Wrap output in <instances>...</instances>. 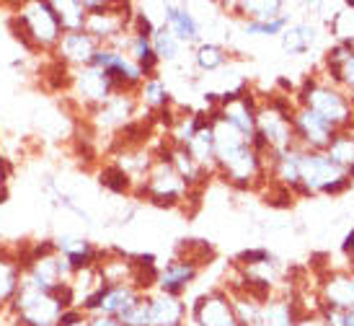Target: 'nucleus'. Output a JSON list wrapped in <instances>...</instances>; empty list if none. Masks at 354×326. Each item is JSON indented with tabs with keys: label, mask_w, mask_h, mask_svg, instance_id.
<instances>
[{
	"label": "nucleus",
	"mask_w": 354,
	"mask_h": 326,
	"mask_svg": "<svg viewBox=\"0 0 354 326\" xmlns=\"http://www.w3.org/2000/svg\"><path fill=\"white\" fill-rule=\"evenodd\" d=\"M212 125V138H215V161L217 174L236 184V187H254L264 179V159L254 148V143L243 138L236 127H230L225 119H220L212 111L209 117Z\"/></svg>",
	"instance_id": "nucleus-1"
},
{
	"label": "nucleus",
	"mask_w": 354,
	"mask_h": 326,
	"mask_svg": "<svg viewBox=\"0 0 354 326\" xmlns=\"http://www.w3.org/2000/svg\"><path fill=\"white\" fill-rule=\"evenodd\" d=\"M10 31L24 44V50L31 55H41V57H50L62 37V26L52 10L50 0L13 3Z\"/></svg>",
	"instance_id": "nucleus-2"
},
{
	"label": "nucleus",
	"mask_w": 354,
	"mask_h": 326,
	"mask_svg": "<svg viewBox=\"0 0 354 326\" xmlns=\"http://www.w3.org/2000/svg\"><path fill=\"white\" fill-rule=\"evenodd\" d=\"M73 277H75V269L55 248L52 238L24 248V285L50 290V293H65L70 290Z\"/></svg>",
	"instance_id": "nucleus-3"
},
{
	"label": "nucleus",
	"mask_w": 354,
	"mask_h": 326,
	"mask_svg": "<svg viewBox=\"0 0 354 326\" xmlns=\"http://www.w3.org/2000/svg\"><path fill=\"white\" fill-rule=\"evenodd\" d=\"M73 306L70 290L65 293H50L39 287L21 285L10 308L6 311L13 326H57L62 314Z\"/></svg>",
	"instance_id": "nucleus-4"
},
{
	"label": "nucleus",
	"mask_w": 354,
	"mask_h": 326,
	"mask_svg": "<svg viewBox=\"0 0 354 326\" xmlns=\"http://www.w3.org/2000/svg\"><path fill=\"white\" fill-rule=\"evenodd\" d=\"M88 19H86V34L99 42V47H106L122 34H127L135 19V10L129 3H111V0H83Z\"/></svg>",
	"instance_id": "nucleus-5"
},
{
	"label": "nucleus",
	"mask_w": 354,
	"mask_h": 326,
	"mask_svg": "<svg viewBox=\"0 0 354 326\" xmlns=\"http://www.w3.org/2000/svg\"><path fill=\"white\" fill-rule=\"evenodd\" d=\"M114 93H117V89L104 70L93 68V65L70 70V86L65 91V96L78 111H83V117L91 114L93 109H99L101 104H106Z\"/></svg>",
	"instance_id": "nucleus-6"
},
{
	"label": "nucleus",
	"mask_w": 354,
	"mask_h": 326,
	"mask_svg": "<svg viewBox=\"0 0 354 326\" xmlns=\"http://www.w3.org/2000/svg\"><path fill=\"white\" fill-rule=\"evenodd\" d=\"M349 184V174L334 163L328 153H315V150H303L300 156V184L305 194L310 192H339Z\"/></svg>",
	"instance_id": "nucleus-7"
},
{
	"label": "nucleus",
	"mask_w": 354,
	"mask_h": 326,
	"mask_svg": "<svg viewBox=\"0 0 354 326\" xmlns=\"http://www.w3.org/2000/svg\"><path fill=\"white\" fill-rule=\"evenodd\" d=\"M140 189L153 205H160V208H174L178 202H184L189 194V187L184 184V179L178 176L176 168L168 163L166 156H158L153 161V166L148 168Z\"/></svg>",
	"instance_id": "nucleus-8"
},
{
	"label": "nucleus",
	"mask_w": 354,
	"mask_h": 326,
	"mask_svg": "<svg viewBox=\"0 0 354 326\" xmlns=\"http://www.w3.org/2000/svg\"><path fill=\"white\" fill-rule=\"evenodd\" d=\"M138 96L135 93H114L106 104H101L99 109H93L91 114H86V125L93 129V135H114L117 138L122 129L132 125L138 117Z\"/></svg>",
	"instance_id": "nucleus-9"
},
{
	"label": "nucleus",
	"mask_w": 354,
	"mask_h": 326,
	"mask_svg": "<svg viewBox=\"0 0 354 326\" xmlns=\"http://www.w3.org/2000/svg\"><path fill=\"white\" fill-rule=\"evenodd\" d=\"M91 65L106 73L117 93H138V89L145 83V73L124 52L114 50V47H99Z\"/></svg>",
	"instance_id": "nucleus-10"
},
{
	"label": "nucleus",
	"mask_w": 354,
	"mask_h": 326,
	"mask_svg": "<svg viewBox=\"0 0 354 326\" xmlns=\"http://www.w3.org/2000/svg\"><path fill=\"white\" fill-rule=\"evenodd\" d=\"M303 107L310 109L313 114L328 122L331 127H342L349 122L352 117V107L349 101L339 93V91L328 89V86H321V83H308L303 91Z\"/></svg>",
	"instance_id": "nucleus-11"
},
{
	"label": "nucleus",
	"mask_w": 354,
	"mask_h": 326,
	"mask_svg": "<svg viewBox=\"0 0 354 326\" xmlns=\"http://www.w3.org/2000/svg\"><path fill=\"white\" fill-rule=\"evenodd\" d=\"M99 50V42L93 39L86 31H62L57 47L52 52L50 57L55 62H59L62 68L68 70H80L88 68L93 62V55Z\"/></svg>",
	"instance_id": "nucleus-12"
},
{
	"label": "nucleus",
	"mask_w": 354,
	"mask_h": 326,
	"mask_svg": "<svg viewBox=\"0 0 354 326\" xmlns=\"http://www.w3.org/2000/svg\"><path fill=\"white\" fill-rule=\"evenodd\" d=\"M292 129H295V143L303 150L326 153L334 140V127L305 107L292 111Z\"/></svg>",
	"instance_id": "nucleus-13"
},
{
	"label": "nucleus",
	"mask_w": 354,
	"mask_h": 326,
	"mask_svg": "<svg viewBox=\"0 0 354 326\" xmlns=\"http://www.w3.org/2000/svg\"><path fill=\"white\" fill-rule=\"evenodd\" d=\"M192 321L194 326H241L227 290H209L199 296L192 306Z\"/></svg>",
	"instance_id": "nucleus-14"
},
{
	"label": "nucleus",
	"mask_w": 354,
	"mask_h": 326,
	"mask_svg": "<svg viewBox=\"0 0 354 326\" xmlns=\"http://www.w3.org/2000/svg\"><path fill=\"white\" fill-rule=\"evenodd\" d=\"M24 285V248L0 244V314H6Z\"/></svg>",
	"instance_id": "nucleus-15"
},
{
	"label": "nucleus",
	"mask_w": 354,
	"mask_h": 326,
	"mask_svg": "<svg viewBox=\"0 0 354 326\" xmlns=\"http://www.w3.org/2000/svg\"><path fill=\"white\" fill-rule=\"evenodd\" d=\"M52 244H55V248H57L62 257L68 259V264L75 272L96 267V262H99L101 248L86 236H78V233H57V236L52 238Z\"/></svg>",
	"instance_id": "nucleus-16"
},
{
	"label": "nucleus",
	"mask_w": 354,
	"mask_h": 326,
	"mask_svg": "<svg viewBox=\"0 0 354 326\" xmlns=\"http://www.w3.org/2000/svg\"><path fill=\"white\" fill-rule=\"evenodd\" d=\"M199 264H194V262H189V259H171L166 267L158 272V280L156 285L160 293H168V296H176L181 298V293L187 290L194 280H197L199 275Z\"/></svg>",
	"instance_id": "nucleus-17"
},
{
	"label": "nucleus",
	"mask_w": 354,
	"mask_h": 326,
	"mask_svg": "<svg viewBox=\"0 0 354 326\" xmlns=\"http://www.w3.org/2000/svg\"><path fill=\"white\" fill-rule=\"evenodd\" d=\"M150 326H184L187 324V303L168 293H148Z\"/></svg>",
	"instance_id": "nucleus-18"
},
{
	"label": "nucleus",
	"mask_w": 354,
	"mask_h": 326,
	"mask_svg": "<svg viewBox=\"0 0 354 326\" xmlns=\"http://www.w3.org/2000/svg\"><path fill=\"white\" fill-rule=\"evenodd\" d=\"M163 24L174 31L184 47L187 44H202V26L199 21L194 19V13L187 8V6H178V3H166L163 6Z\"/></svg>",
	"instance_id": "nucleus-19"
},
{
	"label": "nucleus",
	"mask_w": 354,
	"mask_h": 326,
	"mask_svg": "<svg viewBox=\"0 0 354 326\" xmlns=\"http://www.w3.org/2000/svg\"><path fill=\"white\" fill-rule=\"evenodd\" d=\"M184 148L189 150V156L197 161L207 174H215V171H217L215 138H212V125H209V117H205V122H202V125H199V129L194 132V138L189 140Z\"/></svg>",
	"instance_id": "nucleus-20"
},
{
	"label": "nucleus",
	"mask_w": 354,
	"mask_h": 326,
	"mask_svg": "<svg viewBox=\"0 0 354 326\" xmlns=\"http://www.w3.org/2000/svg\"><path fill=\"white\" fill-rule=\"evenodd\" d=\"M326 306L336 311H354V275H334L324 285Z\"/></svg>",
	"instance_id": "nucleus-21"
},
{
	"label": "nucleus",
	"mask_w": 354,
	"mask_h": 326,
	"mask_svg": "<svg viewBox=\"0 0 354 326\" xmlns=\"http://www.w3.org/2000/svg\"><path fill=\"white\" fill-rule=\"evenodd\" d=\"M52 10L57 16L62 31H83L86 29V19H88V10L83 0H50Z\"/></svg>",
	"instance_id": "nucleus-22"
},
{
	"label": "nucleus",
	"mask_w": 354,
	"mask_h": 326,
	"mask_svg": "<svg viewBox=\"0 0 354 326\" xmlns=\"http://www.w3.org/2000/svg\"><path fill=\"white\" fill-rule=\"evenodd\" d=\"M150 44H153V52H156L158 62H166V65L178 62L181 55H184V44L174 37V31L168 29L166 24H160V26L153 29V34H150Z\"/></svg>",
	"instance_id": "nucleus-23"
},
{
	"label": "nucleus",
	"mask_w": 354,
	"mask_h": 326,
	"mask_svg": "<svg viewBox=\"0 0 354 326\" xmlns=\"http://www.w3.org/2000/svg\"><path fill=\"white\" fill-rule=\"evenodd\" d=\"M261 321L264 326H295L297 324V311L295 303L287 298L269 296L261 306Z\"/></svg>",
	"instance_id": "nucleus-24"
},
{
	"label": "nucleus",
	"mask_w": 354,
	"mask_h": 326,
	"mask_svg": "<svg viewBox=\"0 0 354 326\" xmlns=\"http://www.w3.org/2000/svg\"><path fill=\"white\" fill-rule=\"evenodd\" d=\"M135 96H138L140 107H145L148 111H163V109L168 107V101H171L166 83L158 78V75H150V78H145V83L140 86Z\"/></svg>",
	"instance_id": "nucleus-25"
},
{
	"label": "nucleus",
	"mask_w": 354,
	"mask_h": 326,
	"mask_svg": "<svg viewBox=\"0 0 354 326\" xmlns=\"http://www.w3.org/2000/svg\"><path fill=\"white\" fill-rule=\"evenodd\" d=\"M315 37H318L315 26H310V24H295V26H287L279 39H282V50L287 55H303V52L313 47Z\"/></svg>",
	"instance_id": "nucleus-26"
},
{
	"label": "nucleus",
	"mask_w": 354,
	"mask_h": 326,
	"mask_svg": "<svg viewBox=\"0 0 354 326\" xmlns=\"http://www.w3.org/2000/svg\"><path fill=\"white\" fill-rule=\"evenodd\" d=\"M233 8L241 10L246 21H274L285 16L279 0H248V3H236Z\"/></svg>",
	"instance_id": "nucleus-27"
},
{
	"label": "nucleus",
	"mask_w": 354,
	"mask_h": 326,
	"mask_svg": "<svg viewBox=\"0 0 354 326\" xmlns=\"http://www.w3.org/2000/svg\"><path fill=\"white\" fill-rule=\"evenodd\" d=\"M225 62H227V52L220 44H215V42H202V44H197V50H194V65H197V70H202V73H215Z\"/></svg>",
	"instance_id": "nucleus-28"
},
{
	"label": "nucleus",
	"mask_w": 354,
	"mask_h": 326,
	"mask_svg": "<svg viewBox=\"0 0 354 326\" xmlns=\"http://www.w3.org/2000/svg\"><path fill=\"white\" fill-rule=\"evenodd\" d=\"M326 153L331 156L334 163L344 168L346 174H354V135H334Z\"/></svg>",
	"instance_id": "nucleus-29"
},
{
	"label": "nucleus",
	"mask_w": 354,
	"mask_h": 326,
	"mask_svg": "<svg viewBox=\"0 0 354 326\" xmlns=\"http://www.w3.org/2000/svg\"><path fill=\"white\" fill-rule=\"evenodd\" d=\"M99 181H101V187L109 189V192H114V194H129L132 187H135V181H132L119 166H114L111 161L99 171Z\"/></svg>",
	"instance_id": "nucleus-30"
},
{
	"label": "nucleus",
	"mask_w": 354,
	"mask_h": 326,
	"mask_svg": "<svg viewBox=\"0 0 354 326\" xmlns=\"http://www.w3.org/2000/svg\"><path fill=\"white\" fill-rule=\"evenodd\" d=\"M331 62H334L336 78L342 80V83H346L349 89H354V50H352V44L334 50Z\"/></svg>",
	"instance_id": "nucleus-31"
},
{
	"label": "nucleus",
	"mask_w": 354,
	"mask_h": 326,
	"mask_svg": "<svg viewBox=\"0 0 354 326\" xmlns=\"http://www.w3.org/2000/svg\"><path fill=\"white\" fill-rule=\"evenodd\" d=\"M290 26V16H279L274 21H246L243 31L248 37H282V31Z\"/></svg>",
	"instance_id": "nucleus-32"
},
{
	"label": "nucleus",
	"mask_w": 354,
	"mask_h": 326,
	"mask_svg": "<svg viewBox=\"0 0 354 326\" xmlns=\"http://www.w3.org/2000/svg\"><path fill=\"white\" fill-rule=\"evenodd\" d=\"M334 31H336V37H342V39H346V42H354V8L352 6L346 10H342V13H336Z\"/></svg>",
	"instance_id": "nucleus-33"
},
{
	"label": "nucleus",
	"mask_w": 354,
	"mask_h": 326,
	"mask_svg": "<svg viewBox=\"0 0 354 326\" xmlns=\"http://www.w3.org/2000/svg\"><path fill=\"white\" fill-rule=\"evenodd\" d=\"M326 324L328 326H354V311H336V308H324Z\"/></svg>",
	"instance_id": "nucleus-34"
},
{
	"label": "nucleus",
	"mask_w": 354,
	"mask_h": 326,
	"mask_svg": "<svg viewBox=\"0 0 354 326\" xmlns=\"http://www.w3.org/2000/svg\"><path fill=\"white\" fill-rule=\"evenodd\" d=\"M57 326H88V316L80 311V308L70 306L65 314H62V318H59Z\"/></svg>",
	"instance_id": "nucleus-35"
},
{
	"label": "nucleus",
	"mask_w": 354,
	"mask_h": 326,
	"mask_svg": "<svg viewBox=\"0 0 354 326\" xmlns=\"http://www.w3.org/2000/svg\"><path fill=\"white\" fill-rule=\"evenodd\" d=\"M88 326H124V324H119V318H111V316H88Z\"/></svg>",
	"instance_id": "nucleus-36"
},
{
	"label": "nucleus",
	"mask_w": 354,
	"mask_h": 326,
	"mask_svg": "<svg viewBox=\"0 0 354 326\" xmlns=\"http://www.w3.org/2000/svg\"><path fill=\"white\" fill-rule=\"evenodd\" d=\"M295 326H328L324 318H315V316H305V318H297Z\"/></svg>",
	"instance_id": "nucleus-37"
},
{
	"label": "nucleus",
	"mask_w": 354,
	"mask_h": 326,
	"mask_svg": "<svg viewBox=\"0 0 354 326\" xmlns=\"http://www.w3.org/2000/svg\"><path fill=\"white\" fill-rule=\"evenodd\" d=\"M0 326H13V321H10L8 314H0Z\"/></svg>",
	"instance_id": "nucleus-38"
}]
</instances>
